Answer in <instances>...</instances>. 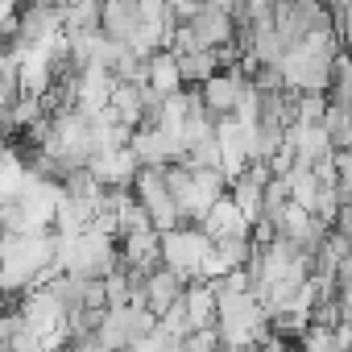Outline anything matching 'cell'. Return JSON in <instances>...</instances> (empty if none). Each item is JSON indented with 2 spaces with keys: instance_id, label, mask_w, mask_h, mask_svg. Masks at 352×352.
<instances>
[{
  "instance_id": "1",
  "label": "cell",
  "mask_w": 352,
  "mask_h": 352,
  "mask_svg": "<svg viewBox=\"0 0 352 352\" xmlns=\"http://www.w3.org/2000/svg\"><path fill=\"white\" fill-rule=\"evenodd\" d=\"M212 249H216V241L199 224H183V228H174V232H162V257H166V265L179 278H187V282H199L204 261H208Z\"/></svg>"
},
{
  "instance_id": "2",
  "label": "cell",
  "mask_w": 352,
  "mask_h": 352,
  "mask_svg": "<svg viewBox=\"0 0 352 352\" xmlns=\"http://www.w3.org/2000/svg\"><path fill=\"white\" fill-rule=\"evenodd\" d=\"M133 191H137V199L145 204V212H149V220H153L157 232L183 228V212H179V199H174V191H170V183H166V170H157V166H141Z\"/></svg>"
},
{
  "instance_id": "3",
  "label": "cell",
  "mask_w": 352,
  "mask_h": 352,
  "mask_svg": "<svg viewBox=\"0 0 352 352\" xmlns=\"http://www.w3.org/2000/svg\"><path fill=\"white\" fill-rule=\"evenodd\" d=\"M87 170L96 174L104 187H133V183H137V174H141V157L133 153V145H120V149H104V153H96Z\"/></svg>"
},
{
  "instance_id": "4",
  "label": "cell",
  "mask_w": 352,
  "mask_h": 352,
  "mask_svg": "<svg viewBox=\"0 0 352 352\" xmlns=\"http://www.w3.org/2000/svg\"><path fill=\"white\" fill-rule=\"evenodd\" d=\"M187 278H179L170 265H162V270H153L149 278H145V298H149V311L162 319L170 307H179L183 298H187Z\"/></svg>"
},
{
  "instance_id": "5",
  "label": "cell",
  "mask_w": 352,
  "mask_h": 352,
  "mask_svg": "<svg viewBox=\"0 0 352 352\" xmlns=\"http://www.w3.org/2000/svg\"><path fill=\"white\" fill-rule=\"evenodd\" d=\"M145 25V13H141V0H104V21L100 30L116 42H133L137 30Z\"/></svg>"
},
{
  "instance_id": "6",
  "label": "cell",
  "mask_w": 352,
  "mask_h": 352,
  "mask_svg": "<svg viewBox=\"0 0 352 352\" xmlns=\"http://www.w3.org/2000/svg\"><path fill=\"white\" fill-rule=\"evenodd\" d=\"M199 228H204L212 241H224V236H253V228H257V224L236 208V199H232V195H224Z\"/></svg>"
},
{
  "instance_id": "7",
  "label": "cell",
  "mask_w": 352,
  "mask_h": 352,
  "mask_svg": "<svg viewBox=\"0 0 352 352\" xmlns=\"http://www.w3.org/2000/svg\"><path fill=\"white\" fill-rule=\"evenodd\" d=\"M145 83L157 91V96H179L187 91V79H183V67H179V54H174L170 46L149 54V71H145Z\"/></svg>"
},
{
  "instance_id": "8",
  "label": "cell",
  "mask_w": 352,
  "mask_h": 352,
  "mask_svg": "<svg viewBox=\"0 0 352 352\" xmlns=\"http://www.w3.org/2000/svg\"><path fill=\"white\" fill-rule=\"evenodd\" d=\"M183 307H187L191 327H216V323H220V294H216V286H212V282H204V278L187 286Z\"/></svg>"
},
{
  "instance_id": "9",
  "label": "cell",
  "mask_w": 352,
  "mask_h": 352,
  "mask_svg": "<svg viewBox=\"0 0 352 352\" xmlns=\"http://www.w3.org/2000/svg\"><path fill=\"white\" fill-rule=\"evenodd\" d=\"M179 67H183L187 87H204L208 79H216L224 71V58H220V50H187V54H179Z\"/></svg>"
},
{
  "instance_id": "10",
  "label": "cell",
  "mask_w": 352,
  "mask_h": 352,
  "mask_svg": "<svg viewBox=\"0 0 352 352\" xmlns=\"http://www.w3.org/2000/svg\"><path fill=\"white\" fill-rule=\"evenodd\" d=\"M298 352H344V344H340V331H336V327L311 323V327L298 336Z\"/></svg>"
},
{
  "instance_id": "11",
  "label": "cell",
  "mask_w": 352,
  "mask_h": 352,
  "mask_svg": "<svg viewBox=\"0 0 352 352\" xmlns=\"http://www.w3.org/2000/svg\"><path fill=\"white\" fill-rule=\"evenodd\" d=\"M183 166H191V170H224V149H220V137H208V141L191 145Z\"/></svg>"
},
{
  "instance_id": "12",
  "label": "cell",
  "mask_w": 352,
  "mask_h": 352,
  "mask_svg": "<svg viewBox=\"0 0 352 352\" xmlns=\"http://www.w3.org/2000/svg\"><path fill=\"white\" fill-rule=\"evenodd\" d=\"M331 112L327 91H298V124H323Z\"/></svg>"
},
{
  "instance_id": "13",
  "label": "cell",
  "mask_w": 352,
  "mask_h": 352,
  "mask_svg": "<svg viewBox=\"0 0 352 352\" xmlns=\"http://www.w3.org/2000/svg\"><path fill=\"white\" fill-rule=\"evenodd\" d=\"M183 348H187V352H224V331H220V323H216V327H195V331L183 340Z\"/></svg>"
},
{
  "instance_id": "14",
  "label": "cell",
  "mask_w": 352,
  "mask_h": 352,
  "mask_svg": "<svg viewBox=\"0 0 352 352\" xmlns=\"http://www.w3.org/2000/svg\"><path fill=\"white\" fill-rule=\"evenodd\" d=\"M336 25H340V42H344V50L352 54V9H344V13L336 17Z\"/></svg>"
},
{
  "instance_id": "15",
  "label": "cell",
  "mask_w": 352,
  "mask_h": 352,
  "mask_svg": "<svg viewBox=\"0 0 352 352\" xmlns=\"http://www.w3.org/2000/svg\"><path fill=\"white\" fill-rule=\"evenodd\" d=\"M274 5H282V0H274Z\"/></svg>"
}]
</instances>
